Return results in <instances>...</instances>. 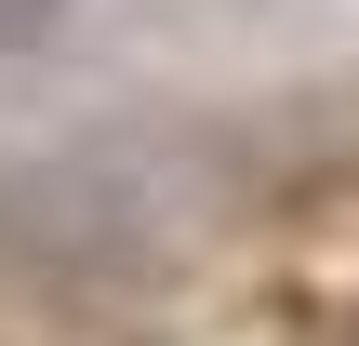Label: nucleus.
Here are the masks:
<instances>
[{
  "instance_id": "nucleus-1",
  "label": "nucleus",
  "mask_w": 359,
  "mask_h": 346,
  "mask_svg": "<svg viewBox=\"0 0 359 346\" xmlns=\"http://www.w3.org/2000/svg\"><path fill=\"white\" fill-rule=\"evenodd\" d=\"M213 213H226V147L187 120H120V133H80L0 173V267L53 293H133L187 267Z\"/></svg>"
},
{
  "instance_id": "nucleus-2",
  "label": "nucleus",
  "mask_w": 359,
  "mask_h": 346,
  "mask_svg": "<svg viewBox=\"0 0 359 346\" xmlns=\"http://www.w3.org/2000/svg\"><path fill=\"white\" fill-rule=\"evenodd\" d=\"M40 40H67V0H0V53H40Z\"/></svg>"
}]
</instances>
